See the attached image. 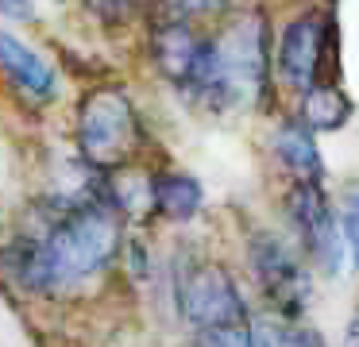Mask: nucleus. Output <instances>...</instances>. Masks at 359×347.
<instances>
[{
	"mask_svg": "<svg viewBox=\"0 0 359 347\" xmlns=\"http://www.w3.org/2000/svg\"><path fill=\"white\" fill-rule=\"evenodd\" d=\"M336 228L344 239V254H348V266L359 270V182H351L340 193V208H336Z\"/></svg>",
	"mask_w": 359,
	"mask_h": 347,
	"instance_id": "4468645a",
	"label": "nucleus"
},
{
	"mask_svg": "<svg viewBox=\"0 0 359 347\" xmlns=\"http://www.w3.org/2000/svg\"><path fill=\"white\" fill-rule=\"evenodd\" d=\"M194 347H255V320L251 324H224V328H197L189 332Z\"/></svg>",
	"mask_w": 359,
	"mask_h": 347,
	"instance_id": "dca6fc26",
	"label": "nucleus"
},
{
	"mask_svg": "<svg viewBox=\"0 0 359 347\" xmlns=\"http://www.w3.org/2000/svg\"><path fill=\"white\" fill-rule=\"evenodd\" d=\"M174 301L189 332L224 328V324H251V305L243 297L236 274L217 259H197L174 274Z\"/></svg>",
	"mask_w": 359,
	"mask_h": 347,
	"instance_id": "39448f33",
	"label": "nucleus"
},
{
	"mask_svg": "<svg viewBox=\"0 0 359 347\" xmlns=\"http://www.w3.org/2000/svg\"><path fill=\"white\" fill-rule=\"evenodd\" d=\"M74 143L93 170L120 174L135 170V158L147 151V128L135 100L120 85H93L78 104Z\"/></svg>",
	"mask_w": 359,
	"mask_h": 347,
	"instance_id": "7ed1b4c3",
	"label": "nucleus"
},
{
	"mask_svg": "<svg viewBox=\"0 0 359 347\" xmlns=\"http://www.w3.org/2000/svg\"><path fill=\"white\" fill-rule=\"evenodd\" d=\"M255 347H328L313 324L282 320V316H259L255 320Z\"/></svg>",
	"mask_w": 359,
	"mask_h": 347,
	"instance_id": "ddd939ff",
	"label": "nucleus"
},
{
	"mask_svg": "<svg viewBox=\"0 0 359 347\" xmlns=\"http://www.w3.org/2000/svg\"><path fill=\"white\" fill-rule=\"evenodd\" d=\"M344 347H359V308L348 316V328H344Z\"/></svg>",
	"mask_w": 359,
	"mask_h": 347,
	"instance_id": "6ab92c4d",
	"label": "nucleus"
},
{
	"mask_svg": "<svg viewBox=\"0 0 359 347\" xmlns=\"http://www.w3.org/2000/svg\"><path fill=\"white\" fill-rule=\"evenodd\" d=\"M0 74L8 77L32 104H47L58 93V74L35 46H27L20 35L0 27Z\"/></svg>",
	"mask_w": 359,
	"mask_h": 347,
	"instance_id": "1a4fd4ad",
	"label": "nucleus"
},
{
	"mask_svg": "<svg viewBox=\"0 0 359 347\" xmlns=\"http://www.w3.org/2000/svg\"><path fill=\"white\" fill-rule=\"evenodd\" d=\"M0 15H8V20L27 23V20L35 15V8H32V0H0Z\"/></svg>",
	"mask_w": 359,
	"mask_h": 347,
	"instance_id": "a211bd4d",
	"label": "nucleus"
},
{
	"mask_svg": "<svg viewBox=\"0 0 359 347\" xmlns=\"http://www.w3.org/2000/svg\"><path fill=\"white\" fill-rule=\"evenodd\" d=\"M81 4L104 27H124V23H132L135 15H143L147 8L163 4V0H81Z\"/></svg>",
	"mask_w": 359,
	"mask_h": 347,
	"instance_id": "2eb2a0df",
	"label": "nucleus"
},
{
	"mask_svg": "<svg viewBox=\"0 0 359 347\" xmlns=\"http://www.w3.org/2000/svg\"><path fill=\"white\" fill-rule=\"evenodd\" d=\"M282 216H286L294 247L305 254L309 270H317L325 278L340 274L348 254H344V239H340V228H336V208L328 200L325 185L290 182L286 193H282Z\"/></svg>",
	"mask_w": 359,
	"mask_h": 347,
	"instance_id": "423d86ee",
	"label": "nucleus"
},
{
	"mask_svg": "<svg viewBox=\"0 0 359 347\" xmlns=\"http://www.w3.org/2000/svg\"><path fill=\"white\" fill-rule=\"evenodd\" d=\"M274 93V31L263 8L224 15L212 31V74L201 108L236 112V108H263Z\"/></svg>",
	"mask_w": 359,
	"mask_h": 347,
	"instance_id": "f257e3e1",
	"label": "nucleus"
},
{
	"mask_svg": "<svg viewBox=\"0 0 359 347\" xmlns=\"http://www.w3.org/2000/svg\"><path fill=\"white\" fill-rule=\"evenodd\" d=\"M351 97L340 89L336 81H320V85H313L309 93H302L297 97V120L305 123V128L317 135V131H340L344 123L351 120Z\"/></svg>",
	"mask_w": 359,
	"mask_h": 347,
	"instance_id": "f8f14e48",
	"label": "nucleus"
},
{
	"mask_svg": "<svg viewBox=\"0 0 359 347\" xmlns=\"http://www.w3.org/2000/svg\"><path fill=\"white\" fill-rule=\"evenodd\" d=\"M243 259L271 316L305 320V308L313 305V270L294 247V239L274 228H251L243 239Z\"/></svg>",
	"mask_w": 359,
	"mask_h": 347,
	"instance_id": "20e7f679",
	"label": "nucleus"
},
{
	"mask_svg": "<svg viewBox=\"0 0 359 347\" xmlns=\"http://www.w3.org/2000/svg\"><path fill=\"white\" fill-rule=\"evenodd\" d=\"M332 54V20L320 8L294 12L274 35V85L290 93H309L313 85L328 81L325 66Z\"/></svg>",
	"mask_w": 359,
	"mask_h": 347,
	"instance_id": "0eeeda50",
	"label": "nucleus"
},
{
	"mask_svg": "<svg viewBox=\"0 0 359 347\" xmlns=\"http://www.w3.org/2000/svg\"><path fill=\"white\" fill-rule=\"evenodd\" d=\"M151 62H155L158 77L166 85L201 104L205 89H209L212 74V35L201 31L197 23L178 20V15H163L151 27Z\"/></svg>",
	"mask_w": 359,
	"mask_h": 347,
	"instance_id": "6e6552de",
	"label": "nucleus"
},
{
	"mask_svg": "<svg viewBox=\"0 0 359 347\" xmlns=\"http://www.w3.org/2000/svg\"><path fill=\"white\" fill-rule=\"evenodd\" d=\"M147 197H151V216H163L170 224H189L205 208L201 182L174 166L147 170Z\"/></svg>",
	"mask_w": 359,
	"mask_h": 347,
	"instance_id": "9b49d317",
	"label": "nucleus"
},
{
	"mask_svg": "<svg viewBox=\"0 0 359 347\" xmlns=\"http://www.w3.org/2000/svg\"><path fill=\"white\" fill-rule=\"evenodd\" d=\"M163 8H166L163 15H178V20L201 23V20H220V15H228L232 0H163Z\"/></svg>",
	"mask_w": 359,
	"mask_h": 347,
	"instance_id": "f3484780",
	"label": "nucleus"
},
{
	"mask_svg": "<svg viewBox=\"0 0 359 347\" xmlns=\"http://www.w3.org/2000/svg\"><path fill=\"white\" fill-rule=\"evenodd\" d=\"M43 243L50 278V297L74 293L78 285L101 278L124 251V216L112 208L109 197L74 205L66 212L47 216L43 231H35Z\"/></svg>",
	"mask_w": 359,
	"mask_h": 347,
	"instance_id": "f03ea898",
	"label": "nucleus"
},
{
	"mask_svg": "<svg viewBox=\"0 0 359 347\" xmlns=\"http://www.w3.org/2000/svg\"><path fill=\"white\" fill-rule=\"evenodd\" d=\"M271 154L290 182H313L325 185V154L317 147V135L305 128L297 116H282L271 131Z\"/></svg>",
	"mask_w": 359,
	"mask_h": 347,
	"instance_id": "9d476101",
	"label": "nucleus"
}]
</instances>
